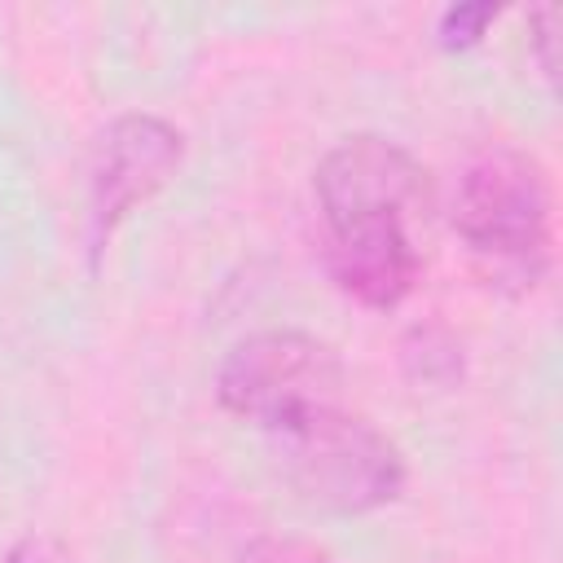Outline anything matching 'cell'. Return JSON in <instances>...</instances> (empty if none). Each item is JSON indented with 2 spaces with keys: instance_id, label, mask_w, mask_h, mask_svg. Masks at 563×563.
I'll list each match as a JSON object with an SVG mask.
<instances>
[{
  "instance_id": "obj_1",
  "label": "cell",
  "mask_w": 563,
  "mask_h": 563,
  "mask_svg": "<svg viewBox=\"0 0 563 563\" xmlns=\"http://www.w3.org/2000/svg\"><path fill=\"white\" fill-rule=\"evenodd\" d=\"M453 229L493 273L537 286L554 246V189L545 167L515 145L475 154L453 189Z\"/></svg>"
},
{
  "instance_id": "obj_2",
  "label": "cell",
  "mask_w": 563,
  "mask_h": 563,
  "mask_svg": "<svg viewBox=\"0 0 563 563\" xmlns=\"http://www.w3.org/2000/svg\"><path fill=\"white\" fill-rule=\"evenodd\" d=\"M290 493L325 515H369L400 497L405 457L369 418L330 405L268 435Z\"/></svg>"
},
{
  "instance_id": "obj_3",
  "label": "cell",
  "mask_w": 563,
  "mask_h": 563,
  "mask_svg": "<svg viewBox=\"0 0 563 563\" xmlns=\"http://www.w3.org/2000/svg\"><path fill=\"white\" fill-rule=\"evenodd\" d=\"M220 405L264 435L343 405V361L303 330H264L229 347L216 374Z\"/></svg>"
},
{
  "instance_id": "obj_4",
  "label": "cell",
  "mask_w": 563,
  "mask_h": 563,
  "mask_svg": "<svg viewBox=\"0 0 563 563\" xmlns=\"http://www.w3.org/2000/svg\"><path fill=\"white\" fill-rule=\"evenodd\" d=\"M317 207L325 229L361 220H405L427 202L422 163L387 136H347L317 163Z\"/></svg>"
},
{
  "instance_id": "obj_5",
  "label": "cell",
  "mask_w": 563,
  "mask_h": 563,
  "mask_svg": "<svg viewBox=\"0 0 563 563\" xmlns=\"http://www.w3.org/2000/svg\"><path fill=\"white\" fill-rule=\"evenodd\" d=\"M180 158H185V136L167 119L119 114L101 132L92 163V198H88L92 242L106 246V238L176 176Z\"/></svg>"
},
{
  "instance_id": "obj_6",
  "label": "cell",
  "mask_w": 563,
  "mask_h": 563,
  "mask_svg": "<svg viewBox=\"0 0 563 563\" xmlns=\"http://www.w3.org/2000/svg\"><path fill=\"white\" fill-rule=\"evenodd\" d=\"M325 268L347 299L387 312L409 299L422 260L405 220H361L325 229Z\"/></svg>"
},
{
  "instance_id": "obj_7",
  "label": "cell",
  "mask_w": 563,
  "mask_h": 563,
  "mask_svg": "<svg viewBox=\"0 0 563 563\" xmlns=\"http://www.w3.org/2000/svg\"><path fill=\"white\" fill-rule=\"evenodd\" d=\"M400 365L413 383L449 387L462 378V347L444 325H413L400 339Z\"/></svg>"
},
{
  "instance_id": "obj_8",
  "label": "cell",
  "mask_w": 563,
  "mask_h": 563,
  "mask_svg": "<svg viewBox=\"0 0 563 563\" xmlns=\"http://www.w3.org/2000/svg\"><path fill=\"white\" fill-rule=\"evenodd\" d=\"M497 18V9L493 4H453V9H444L440 13V44L444 48H471V44H479L484 40V31H488V22Z\"/></svg>"
},
{
  "instance_id": "obj_9",
  "label": "cell",
  "mask_w": 563,
  "mask_h": 563,
  "mask_svg": "<svg viewBox=\"0 0 563 563\" xmlns=\"http://www.w3.org/2000/svg\"><path fill=\"white\" fill-rule=\"evenodd\" d=\"M242 563H334V559L299 537H260L242 550Z\"/></svg>"
},
{
  "instance_id": "obj_10",
  "label": "cell",
  "mask_w": 563,
  "mask_h": 563,
  "mask_svg": "<svg viewBox=\"0 0 563 563\" xmlns=\"http://www.w3.org/2000/svg\"><path fill=\"white\" fill-rule=\"evenodd\" d=\"M554 26H559V9L554 4H545V9H537V13H528V40H532V48H537V62H541V70H545V79H554L559 75V57H554Z\"/></svg>"
},
{
  "instance_id": "obj_11",
  "label": "cell",
  "mask_w": 563,
  "mask_h": 563,
  "mask_svg": "<svg viewBox=\"0 0 563 563\" xmlns=\"http://www.w3.org/2000/svg\"><path fill=\"white\" fill-rule=\"evenodd\" d=\"M4 563H79L62 541H53V537H22L13 550H9V559Z\"/></svg>"
}]
</instances>
